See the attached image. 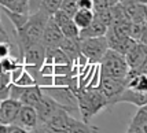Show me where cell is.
Segmentation results:
<instances>
[{
    "label": "cell",
    "mask_w": 147,
    "mask_h": 133,
    "mask_svg": "<svg viewBox=\"0 0 147 133\" xmlns=\"http://www.w3.org/2000/svg\"><path fill=\"white\" fill-rule=\"evenodd\" d=\"M47 19H48V15H45L41 11H37L34 14H29L25 24L19 29H15V40H17V48H18L17 58L19 62H22L24 51L28 47L40 43Z\"/></svg>",
    "instance_id": "cell-1"
},
{
    "label": "cell",
    "mask_w": 147,
    "mask_h": 133,
    "mask_svg": "<svg viewBox=\"0 0 147 133\" xmlns=\"http://www.w3.org/2000/svg\"><path fill=\"white\" fill-rule=\"evenodd\" d=\"M38 132H50V133H95L100 132L96 126H92L88 122L83 120H77L71 117L65 108H59L43 126L38 129Z\"/></svg>",
    "instance_id": "cell-2"
},
{
    "label": "cell",
    "mask_w": 147,
    "mask_h": 133,
    "mask_svg": "<svg viewBox=\"0 0 147 133\" xmlns=\"http://www.w3.org/2000/svg\"><path fill=\"white\" fill-rule=\"evenodd\" d=\"M77 106L81 114V120L88 122L90 120L100 113L103 108L107 107V99L102 93V91L94 87V88H81L77 92Z\"/></svg>",
    "instance_id": "cell-3"
},
{
    "label": "cell",
    "mask_w": 147,
    "mask_h": 133,
    "mask_svg": "<svg viewBox=\"0 0 147 133\" xmlns=\"http://www.w3.org/2000/svg\"><path fill=\"white\" fill-rule=\"evenodd\" d=\"M98 66H99L100 76L114 77V78H125L129 70L125 56L111 48L106 50Z\"/></svg>",
    "instance_id": "cell-4"
},
{
    "label": "cell",
    "mask_w": 147,
    "mask_h": 133,
    "mask_svg": "<svg viewBox=\"0 0 147 133\" xmlns=\"http://www.w3.org/2000/svg\"><path fill=\"white\" fill-rule=\"evenodd\" d=\"M109 48L105 36L90 38H80V52L87 58L88 63L98 64L102 59L103 54Z\"/></svg>",
    "instance_id": "cell-5"
},
{
    "label": "cell",
    "mask_w": 147,
    "mask_h": 133,
    "mask_svg": "<svg viewBox=\"0 0 147 133\" xmlns=\"http://www.w3.org/2000/svg\"><path fill=\"white\" fill-rule=\"evenodd\" d=\"M41 92L48 95L51 99L57 101L62 108H65L67 113H73V111H78V106H77V96L73 93L67 87H43Z\"/></svg>",
    "instance_id": "cell-6"
},
{
    "label": "cell",
    "mask_w": 147,
    "mask_h": 133,
    "mask_svg": "<svg viewBox=\"0 0 147 133\" xmlns=\"http://www.w3.org/2000/svg\"><path fill=\"white\" fill-rule=\"evenodd\" d=\"M127 87L125 78H114V77L100 76L98 88L102 91V93L107 99V106H114L118 95L122 92V89Z\"/></svg>",
    "instance_id": "cell-7"
},
{
    "label": "cell",
    "mask_w": 147,
    "mask_h": 133,
    "mask_svg": "<svg viewBox=\"0 0 147 133\" xmlns=\"http://www.w3.org/2000/svg\"><path fill=\"white\" fill-rule=\"evenodd\" d=\"M13 124L18 125L19 128H22L26 133L30 132H37V125H38V120H37V113H36V108L32 106H25V104H21L18 114L15 117Z\"/></svg>",
    "instance_id": "cell-8"
},
{
    "label": "cell",
    "mask_w": 147,
    "mask_h": 133,
    "mask_svg": "<svg viewBox=\"0 0 147 133\" xmlns=\"http://www.w3.org/2000/svg\"><path fill=\"white\" fill-rule=\"evenodd\" d=\"M124 56H125L129 69L147 66V44L138 41Z\"/></svg>",
    "instance_id": "cell-9"
},
{
    "label": "cell",
    "mask_w": 147,
    "mask_h": 133,
    "mask_svg": "<svg viewBox=\"0 0 147 133\" xmlns=\"http://www.w3.org/2000/svg\"><path fill=\"white\" fill-rule=\"evenodd\" d=\"M62 38H63V34L61 32V28L54 22V19L51 17H48L40 43L44 47H58V44L61 43Z\"/></svg>",
    "instance_id": "cell-10"
},
{
    "label": "cell",
    "mask_w": 147,
    "mask_h": 133,
    "mask_svg": "<svg viewBox=\"0 0 147 133\" xmlns=\"http://www.w3.org/2000/svg\"><path fill=\"white\" fill-rule=\"evenodd\" d=\"M120 4L131 22H142L147 19L146 4L138 3L135 0H120Z\"/></svg>",
    "instance_id": "cell-11"
},
{
    "label": "cell",
    "mask_w": 147,
    "mask_h": 133,
    "mask_svg": "<svg viewBox=\"0 0 147 133\" xmlns=\"http://www.w3.org/2000/svg\"><path fill=\"white\" fill-rule=\"evenodd\" d=\"M44 58H45V47L41 43H36V44H32L30 47H28L24 51L22 63L40 67L41 64L44 63Z\"/></svg>",
    "instance_id": "cell-12"
},
{
    "label": "cell",
    "mask_w": 147,
    "mask_h": 133,
    "mask_svg": "<svg viewBox=\"0 0 147 133\" xmlns=\"http://www.w3.org/2000/svg\"><path fill=\"white\" fill-rule=\"evenodd\" d=\"M19 108H21V103L15 99L7 97L4 100H1L0 101V122L6 125L13 124Z\"/></svg>",
    "instance_id": "cell-13"
},
{
    "label": "cell",
    "mask_w": 147,
    "mask_h": 133,
    "mask_svg": "<svg viewBox=\"0 0 147 133\" xmlns=\"http://www.w3.org/2000/svg\"><path fill=\"white\" fill-rule=\"evenodd\" d=\"M131 103V104H135L136 107H140V106H144L147 104V92H142V91H136L134 88H129V87H125L122 89V92L118 95L117 97V103Z\"/></svg>",
    "instance_id": "cell-14"
},
{
    "label": "cell",
    "mask_w": 147,
    "mask_h": 133,
    "mask_svg": "<svg viewBox=\"0 0 147 133\" xmlns=\"http://www.w3.org/2000/svg\"><path fill=\"white\" fill-rule=\"evenodd\" d=\"M127 133H147V106L138 107L136 114L129 124Z\"/></svg>",
    "instance_id": "cell-15"
},
{
    "label": "cell",
    "mask_w": 147,
    "mask_h": 133,
    "mask_svg": "<svg viewBox=\"0 0 147 133\" xmlns=\"http://www.w3.org/2000/svg\"><path fill=\"white\" fill-rule=\"evenodd\" d=\"M58 47L66 54V56L70 59V62L76 60L78 55L81 54L80 52V38L78 37H63L61 40V43L58 44Z\"/></svg>",
    "instance_id": "cell-16"
},
{
    "label": "cell",
    "mask_w": 147,
    "mask_h": 133,
    "mask_svg": "<svg viewBox=\"0 0 147 133\" xmlns=\"http://www.w3.org/2000/svg\"><path fill=\"white\" fill-rule=\"evenodd\" d=\"M106 30H107V26L94 18L90 25H87L85 28L78 30V38H90V37L105 36Z\"/></svg>",
    "instance_id": "cell-17"
},
{
    "label": "cell",
    "mask_w": 147,
    "mask_h": 133,
    "mask_svg": "<svg viewBox=\"0 0 147 133\" xmlns=\"http://www.w3.org/2000/svg\"><path fill=\"white\" fill-rule=\"evenodd\" d=\"M129 37H132L134 40L139 41V43H146L147 37V21H142V22H131L129 26Z\"/></svg>",
    "instance_id": "cell-18"
},
{
    "label": "cell",
    "mask_w": 147,
    "mask_h": 133,
    "mask_svg": "<svg viewBox=\"0 0 147 133\" xmlns=\"http://www.w3.org/2000/svg\"><path fill=\"white\" fill-rule=\"evenodd\" d=\"M71 19L74 21V24L77 25L78 29H83L87 25H90L94 19V11L92 10H87V8H78L74 15L71 17Z\"/></svg>",
    "instance_id": "cell-19"
},
{
    "label": "cell",
    "mask_w": 147,
    "mask_h": 133,
    "mask_svg": "<svg viewBox=\"0 0 147 133\" xmlns=\"http://www.w3.org/2000/svg\"><path fill=\"white\" fill-rule=\"evenodd\" d=\"M136 43H138V41H136V40H134L132 37L125 36V37L118 38V40H117V41H114L111 45H109V48L117 51V52H120V54H122V55H125V54H127V52H128V51L131 50V48H132Z\"/></svg>",
    "instance_id": "cell-20"
},
{
    "label": "cell",
    "mask_w": 147,
    "mask_h": 133,
    "mask_svg": "<svg viewBox=\"0 0 147 133\" xmlns=\"http://www.w3.org/2000/svg\"><path fill=\"white\" fill-rule=\"evenodd\" d=\"M3 10H4V14H6L8 19L11 21V24L14 25L15 29H19L21 26L24 25L26 22V19L29 17V14H18V13H14V11H10L8 8L6 7H3Z\"/></svg>",
    "instance_id": "cell-21"
},
{
    "label": "cell",
    "mask_w": 147,
    "mask_h": 133,
    "mask_svg": "<svg viewBox=\"0 0 147 133\" xmlns=\"http://www.w3.org/2000/svg\"><path fill=\"white\" fill-rule=\"evenodd\" d=\"M61 28V32L63 34V37H70V38H74V37H78V28L77 25L74 24V21L73 19H67L65 24L59 26Z\"/></svg>",
    "instance_id": "cell-22"
},
{
    "label": "cell",
    "mask_w": 147,
    "mask_h": 133,
    "mask_svg": "<svg viewBox=\"0 0 147 133\" xmlns=\"http://www.w3.org/2000/svg\"><path fill=\"white\" fill-rule=\"evenodd\" d=\"M61 1H62V0H43V1H41V4H40L38 11H41V13H44L45 15L51 17L52 14L59 8Z\"/></svg>",
    "instance_id": "cell-23"
},
{
    "label": "cell",
    "mask_w": 147,
    "mask_h": 133,
    "mask_svg": "<svg viewBox=\"0 0 147 133\" xmlns=\"http://www.w3.org/2000/svg\"><path fill=\"white\" fill-rule=\"evenodd\" d=\"M10 11L18 14H29V8H28V0H13L6 6Z\"/></svg>",
    "instance_id": "cell-24"
},
{
    "label": "cell",
    "mask_w": 147,
    "mask_h": 133,
    "mask_svg": "<svg viewBox=\"0 0 147 133\" xmlns=\"http://www.w3.org/2000/svg\"><path fill=\"white\" fill-rule=\"evenodd\" d=\"M18 63H22V62H19L17 56H13L11 54H8L7 56H4L0 60V71H11Z\"/></svg>",
    "instance_id": "cell-25"
},
{
    "label": "cell",
    "mask_w": 147,
    "mask_h": 133,
    "mask_svg": "<svg viewBox=\"0 0 147 133\" xmlns=\"http://www.w3.org/2000/svg\"><path fill=\"white\" fill-rule=\"evenodd\" d=\"M11 84H15V85H19V87H30V85H34L36 81H34V78H33V77L24 69V71L21 73V76Z\"/></svg>",
    "instance_id": "cell-26"
},
{
    "label": "cell",
    "mask_w": 147,
    "mask_h": 133,
    "mask_svg": "<svg viewBox=\"0 0 147 133\" xmlns=\"http://www.w3.org/2000/svg\"><path fill=\"white\" fill-rule=\"evenodd\" d=\"M59 8H61L62 11H65L69 17H73L74 13L78 10V7H77V0H62Z\"/></svg>",
    "instance_id": "cell-27"
},
{
    "label": "cell",
    "mask_w": 147,
    "mask_h": 133,
    "mask_svg": "<svg viewBox=\"0 0 147 133\" xmlns=\"http://www.w3.org/2000/svg\"><path fill=\"white\" fill-rule=\"evenodd\" d=\"M120 0H92V10L94 11H98V10H107V8H111V7L117 4Z\"/></svg>",
    "instance_id": "cell-28"
},
{
    "label": "cell",
    "mask_w": 147,
    "mask_h": 133,
    "mask_svg": "<svg viewBox=\"0 0 147 133\" xmlns=\"http://www.w3.org/2000/svg\"><path fill=\"white\" fill-rule=\"evenodd\" d=\"M11 43L8 40H3L0 41V60L3 59L4 56H7L8 54H11Z\"/></svg>",
    "instance_id": "cell-29"
},
{
    "label": "cell",
    "mask_w": 147,
    "mask_h": 133,
    "mask_svg": "<svg viewBox=\"0 0 147 133\" xmlns=\"http://www.w3.org/2000/svg\"><path fill=\"white\" fill-rule=\"evenodd\" d=\"M77 7L78 8H87V10H92V0H77Z\"/></svg>",
    "instance_id": "cell-30"
},
{
    "label": "cell",
    "mask_w": 147,
    "mask_h": 133,
    "mask_svg": "<svg viewBox=\"0 0 147 133\" xmlns=\"http://www.w3.org/2000/svg\"><path fill=\"white\" fill-rule=\"evenodd\" d=\"M10 1H13V0H0V6L1 7H6Z\"/></svg>",
    "instance_id": "cell-31"
},
{
    "label": "cell",
    "mask_w": 147,
    "mask_h": 133,
    "mask_svg": "<svg viewBox=\"0 0 147 133\" xmlns=\"http://www.w3.org/2000/svg\"><path fill=\"white\" fill-rule=\"evenodd\" d=\"M0 33H3V34H7V32L4 30V26H3V22H1V18H0Z\"/></svg>",
    "instance_id": "cell-32"
},
{
    "label": "cell",
    "mask_w": 147,
    "mask_h": 133,
    "mask_svg": "<svg viewBox=\"0 0 147 133\" xmlns=\"http://www.w3.org/2000/svg\"><path fill=\"white\" fill-rule=\"evenodd\" d=\"M3 40H8V36H7V34H3V33H0V41H3Z\"/></svg>",
    "instance_id": "cell-33"
},
{
    "label": "cell",
    "mask_w": 147,
    "mask_h": 133,
    "mask_svg": "<svg viewBox=\"0 0 147 133\" xmlns=\"http://www.w3.org/2000/svg\"><path fill=\"white\" fill-rule=\"evenodd\" d=\"M135 1H138V3H142V4H147V0H135Z\"/></svg>",
    "instance_id": "cell-34"
},
{
    "label": "cell",
    "mask_w": 147,
    "mask_h": 133,
    "mask_svg": "<svg viewBox=\"0 0 147 133\" xmlns=\"http://www.w3.org/2000/svg\"><path fill=\"white\" fill-rule=\"evenodd\" d=\"M0 124H1V122H0Z\"/></svg>",
    "instance_id": "cell-35"
}]
</instances>
